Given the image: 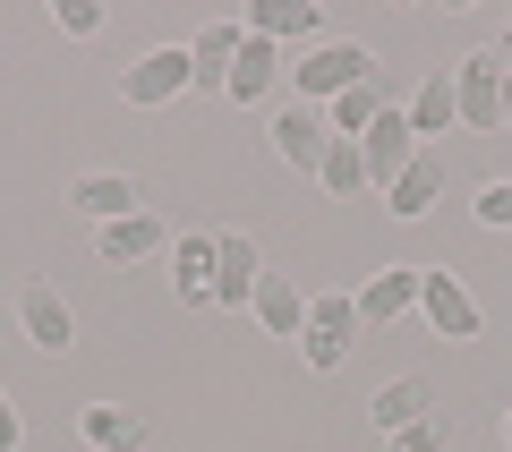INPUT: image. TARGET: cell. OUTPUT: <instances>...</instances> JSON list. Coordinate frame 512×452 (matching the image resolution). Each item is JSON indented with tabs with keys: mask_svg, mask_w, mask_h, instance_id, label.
<instances>
[{
	"mask_svg": "<svg viewBox=\"0 0 512 452\" xmlns=\"http://www.w3.org/2000/svg\"><path fill=\"white\" fill-rule=\"evenodd\" d=\"M367 77H384L376 69V52H367V43H316V52H299L291 60V86H299V103H342L350 86H367Z\"/></svg>",
	"mask_w": 512,
	"mask_h": 452,
	"instance_id": "cell-1",
	"label": "cell"
},
{
	"mask_svg": "<svg viewBox=\"0 0 512 452\" xmlns=\"http://www.w3.org/2000/svg\"><path fill=\"white\" fill-rule=\"evenodd\" d=\"M350 342H359V299H350V290H316L308 325H299V359H308L316 376H333V367L350 359Z\"/></svg>",
	"mask_w": 512,
	"mask_h": 452,
	"instance_id": "cell-2",
	"label": "cell"
},
{
	"mask_svg": "<svg viewBox=\"0 0 512 452\" xmlns=\"http://www.w3.org/2000/svg\"><path fill=\"white\" fill-rule=\"evenodd\" d=\"M197 86V60H188V43H154V52H137L120 69V103L154 111V103H180V94Z\"/></svg>",
	"mask_w": 512,
	"mask_h": 452,
	"instance_id": "cell-3",
	"label": "cell"
},
{
	"mask_svg": "<svg viewBox=\"0 0 512 452\" xmlns=\"http://www.w3.org/2000/svg\"><path fill=\"white\" fill-rule=\"evenodd\" d=\"M453 103H461V128H504V60L495 52L453 60Z\"/></svg>",
	"mask_w": 512,
	"mask_h": 452,
	"instance_id": "cell-4",
	"label": "cell"
},
{
	"mask_svg": "<svg viewBox=\"0 0 512 452\" xmlns=\"http://www.w3.org/2000/svg\"><path fill=\"white\" fill-rule=\"evenodd\" d=\"M419 308H427V325L444 333V342H478V299L461 290V273H444V265H427V282H419Z\"/></svg>",
	"mask_w": 512,
	"mask_h": 452,
	"instance_id": "cell-5",
	"label": "cell"
},
{
	"mask_svg": "<svg viewBox=\"0 0 512 452\" xmlns=\"http://www.w3.org/2000/svg\"><path fill=\"white\" fill-rule=\"evenodd\" d=\"M436 205H444V145H419L410 171L384 188V214H393V222H427Z\"/></svg>",
	"mask_w": 512,
	"mask_h": 452,
	"instance_id": "cell-6",
	"label": "cell"
},
{
	"mask_svg": "<svg viewBox=\"0 0 512 452\" xmlns=\"http://www.w3.org/2000/svg\"><path fill=\"white\" fill-rule=\"evenodd\" d=\"M256 282H265V256L248 231H214V308H248Z\"/></svg>",
	"mask_w": 512,
	"mask_h": 452,
	"instance_id": "cell-7",
	"label": "cell"
},
{
	"mask_svg": "<svg viewBox=\"0 0 512 452\" xmlns=\"http://www.w3.org/2000/svg\"><path fill=\"white\" fill-rule=\"evenodd\" d=\"M248 35H265V43H299V52L333 43V35H325V9H316V0H248Z\"/></svg>",
	"mask_w": 512,
	"mask_h": 452,
	"instance_id": "cell-8",
	"label": "cell"
},
{
	"mask_svg": "<svg viewBox=\"0 0 512 452\" xmlns=\"http://www.w3.org/2000/svg\"><path fill=\"white\" fill-rule=\"evenodd\" d=\"M359 154H367V188H393V180L410 171V154H419V137H410V111L384 103V111H376V128L359 137Z\"/></svg>",
	"mask_w": 512,
	"mask_h": 452,
	"instance_id": "cell-9",
	"label": "cell"
},
{
	"mask_svg": "<svg viewBox=\"0 0 512 452\" xmlns=\"http://www.w3.org/2000/svg\"><path fill=\"white\" fill-rule=\"evenodd\" d=\"M77 435H86L94 452H146L154 444V418L128 410V401H86V410H77Z\"/></svg>",
	"mask_w": 512,
	"mask_h": 452,
	"instance_id": "cell-10",
	"label": "cell"
},
{
	"mask_svg": "<svg viewBox=\"0 0 512 452\" xmlns=\"http://www.w3.org/2000/svg\"><path fill=\"white\" fill-rule=\"evenodd\" d=\"M325 145H333V120H325L316 103H291V111L274 120V154H282L291 171H308V180L325 171Z\"/></svg>",
	"mask_w": 512,
	"mask_h": 452,
	"instance_id": "cell-11",
	"label": "cell"
},
{
	"mask_svg": "<svg viewBox=\"0 0 512 452\" xmlns=\"http://www.w3.org/2000/svg\"><path fill=\"white\" fill-rule=\"evenodd\" d=\"M69 205H77V214H94V231H103V222L146 214V188L128 180V171H86V180L69 188Z\"/></svg>",
	"mask_w": 512,
	"mask_h": 452,
	"instance_id": "cell-12",
	"label": "cell"
},
{
	"mask_svg": "<svg viewBox=\"0 0 512 452\" xmlns=\"http://www.w3.org/2000/svg\"><path fill=\"white\" fill-rule=\"evenodd\" d=\"M419 282H427V265H384L367 290H350V299H359V325H393V316H410V308H419Z\"/></svg>",
	"mask_w": 512,
	"mask_h": 452,
	"instance_id": "cell-13",
	"label": "cell"
},
{
	"mask_svg": "<svg viewBox=\"0 0 512 452\" xmlns=\"http://www.w3.org/2000/svg\"><path fill=\"white\" fill-rule=\"evenodd\" d=\"M427 410H436V384H427V376H393V384H376V393H367V418H376V435L419 427Z\"/></svg>",
	"mask_w": 512,
	"mask_h": 452,
	"instance_id": "cell-14",
	"label": "cell"
},
{
	"mask_svg": "<svg viewBox=\"0 0 512 452\" xmlns=\"http://www.w3.org/2000/svg\"><path fill=\"white\" fill-rule=\"evenodd\" d=\"M248 316H256L265 333H282V342H299V325H308V290H299L291 273H265L256 299H248Z\"/></svg>",
	"mask_w": 512,
	"mask_h": 452,
	"instance_id": "cell-15",
	"label": "cell"
},
{
	"mask_svg": "<svg viewBox=\"0 0 512 452\" xmlns=\"http://www.w3.org/2000/svg\"><path fill=\"white\" fill-rule=\"evenodd\" d=\"M171 290H180L188 308H214V231L171 239Z\"/></svg>",
	"mask_w": 512,
	"mask_h": 452,
	"instance_id": "cell-16",
	"label": "cell"
},
{
	"mask_svg": "<svg viewBox=\"0 0 512 452\" xmlns=\"http://www.w3.org/2000/svg\"><path fill=\"white\" fill-rule=\"evenodd\" d=\"M103 265H146V256H163L171 248V231H163V214H128V222H103Z\"/></svg>",
	"mask_w": 512,
	"mask_h": 452,
	"instance_id": "cell-17",
	"label": "cell"
},
{
	"mask_svg": "<svg viewBox=\"0 0 512 452\" xmlns=\"http://www.w3.org/2000/svg\"><path fill=\"white\" fill-rule=\"evenodd\" d=\"M26 333H35V350H77V316H69V299H60L52 282H26Z\"/></svg>",
	"mask_w": 512,
	"mask_h": 452,
	"instance_id": "cell-18",
	"label": "cell"
},
{
	"mask_svg": "<svg viewBox=\"0 0 512 452\" xmlns=\"http://www.w3.org/2000/svg\"><path fill=\"white\" fill-rule=\"evenodd\" d=\"M444 128H461V103H453V69H427V86L410 94V137H419V145H444Z\"/></svg>",
	"mask_w": 512,
	"mask_h": 452,
	"instance_id": "cell-19",
	"label": "cell"
},
{
	"mask_svg": "<svg viewBox=\"0 0 512 452\" xmlns=\"http://www.w3.org/2000/svg\"><path fill=\"white\" fill-rule=\"evenodd\" d=\"M274 77H282V52L265 35H248V43H239V60H231V77H222V94H231V103H256Z\"/></svg>",
	"mask_w": 512,
	"mask_h": 452,
	"instance_id": "cell-20",
	"label": "cell"
},
{
	"mask_svg": "<svg viewBox=\"0 0 512 452\" xmlns=\"http://www.w3.org/2000/svg\"><path fill=\"white\" fill-rule=\"evenodd\" d=\"M239 43H248V26H205L197 43H188V60H197V86H222V77H231V60H239Z\"/></svg>",
	"mask_w": 512,
	"mask_h": 452,
	"instance_id": "cell-21",
	"label": "cell"
},
{
	"mask_svg": "<svg viewBox=\"0 0 512 452\" xmlns=\"http://www.w3.org/2000/svg\"><path fill=\"white\" fill-rule=\"evenodd\" d=\"M316 188H325V197H359V188H367V154H359V137H333V145H325V171H316Z\"/></svg>",
	"mask_w": 512,
	"mask_h": 452,
	"instance_id": "cell-22",
	"label": "cell"
},
{
	"mask_svg": "<svg viewBox=\"0 0 512 452\" xmlns=\"http://www.w3.org/2000/svg\"><path fill=\"white\" fill-rule=\"evenodd\" d=\"M376 111H384V77H367V86H350L342 103H325V120H333V137H367Z\"/></svg>",
	"mask_w": 512,
	"mask_h": 452,
	"instance_id": "cell-23",
	"label": "cell"
},
{
	"mask_svg": "<svg viewBox=\"0 0 512 452\" xmlns=\"http://www.w3.org/2000/svg\"><path fill=\"white\" fill-rule=\"evenodd\" d=\"M384 444H393V452H453V418H444V410H427L419 427H402V435H384Z\"/></svg>",
	"mask_w": 512,
	"mask_h": 452,
	"instance_id": "cell-24",
	"label": "cell"
},
{
	"mask_svg": "<svg viewBox=\"0 0 512 452\" xmlns=\"http://www.w3.org/2000/svg\"><path fill=\"white\" fill-rule=\"evenodd\" d=\"M478 222H487V231H512V180H487L478 188V205H470Z\"/></svg>",
	"mask_w": 512,
	"mask_h": 452,
	"instance_id": "cell-25",
	"label": "cell"
},
{
	"mask_svg": "<svg viewBox=\"0 0 512 452\" xmlns=\"http://www.w3.org/2000/svg\"><path fill=\"white\" fill-rule=\"evenodd\" d=\"M60 35H103V0H60Z\"/></svg>",
	"mask_w": 512,
	"mask_h": 452,
	"instance_id": "cell-26",
	"label": "cell"
},
{
	"mask_svg": "<svg viewBox=\"0 0 512 452\" xmlns=\"http://www.w3.org/2000/svg\"><path fill=\"white\" fill-rule=\"evenodd\" d=\"M18 435H26V427H18V401L0 393V452H18Z\"/></svg>",
	"mask_w": 512,
	"mask_h": 452,
	"instance_id": "cell-27",
	"label": "cell"
},
{
	"mask_svg": "<svg viewBox=\"0 0 512 452\" xmlns=\"http://www.w3.org/2000/svg\"><path fill=\"white\" fill-rule=\"evenodd\" d=\"M504 137H512V69H504Z\"/></svg>",
	"mask_w": 512,
	"mask_h": 452,
	"instance_id": "cell-28",
	"label": "cell"
},
{
	"mask_svg": "<svg viewBox=\"0 0 512 452\" xmlns=\"http://www.w3.org/2000/svg\"><path fill=\"white\" fill-rule=\"evenodd\" d=\"M495 60H504V69H512V26H504V43H495Z\"/></svg>",
	"mask_w": 512,
	"mask_h": 452,
	"instance_id": "cell-29",
	"label": "cell"
},
{
	"mask_svg": "<svg viewBox=\"0 0 512 452\" xmlns=\"http://www.w3.org/2000/svg\"><path fill=\"white\" fill-rule=\"evenodd\" d=\"M504 444H512V410H504Z\"/></svg>",
	"mask_w": 512,
	"mask_h": 452,
	"instance_id": "cell-30",
	"label": "cell"
}]
</instances>
